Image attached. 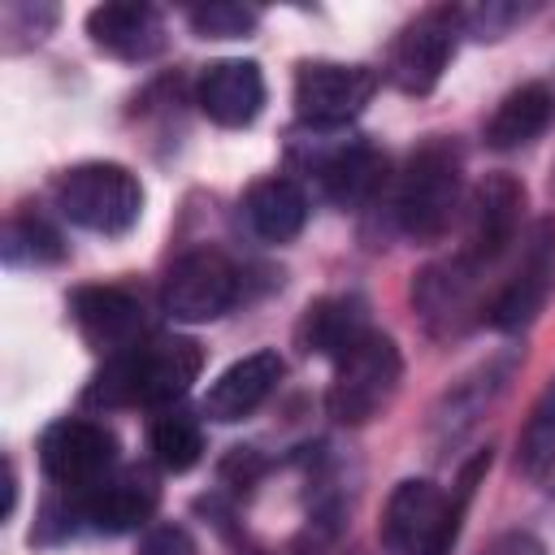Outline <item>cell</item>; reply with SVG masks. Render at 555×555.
<instances>
[{"label":"cell","mask_w":555,"mask_h":555,"mask_svg":"<svg viewBox=\"0 0 555 555\" xmlns=\"http://www.w3.org/2000/svg\"><path fill=\"white\" fill-rule=\"evenodd\" d=\"M204 351L182 334H147L134 347L104 360L82 390L87 408H169L199 377Z\"/></svg>","instance_id":"obj_1"},{"label":"cell","mask_w":555,"mask_h":555,"mask_svg":"<svg viewBox=\"0 0 555 555\" xmlns=\"http://www.w3.org/2000/svg\"><path fill=\"white\" fill-rule=\"evenodd\" d=\"M464 199V156L455 139L429 134L412 147L390 186V221L412 243H434L451 230Z\"/></svg>","instance_id":"obj_2"},{"label":"cell","mask_w":555,"mask_h":555,"mask_svg":"<svg viewBox=\"0 0 555 555\" xmlns=\"http://www.w3.org/2000/svg\"><path fill=\"white\" fill-rule=\"evenodd\" d=\"M486 464H490V455H477L464 468L455 494H447L442 486H434L425 477L399 481L390 490L386 516H382L386 555H451L460 520H464V507H468V494H473V481H477V473Z\"/></svg>","instance_id":"obj_3"},{"label":"cell","mask_w":555,"mask_h":555,"mask_svg":"<svg viewBox=\"0 0 555 555\" xmlns=\"http://www.w3.org/2000/svg\"><path fill=\"white\" fill-rule=\"evenodd\" d=\"M52 199L65 221L117 238L134 230L143 212V182L117 160H82L52 182Z\"/></svg>","instance_id":"obj_4"},{"label":"cell","mask_w":555,"mask_h":555,"mask_svg":"<svg viewBox=\"0 0 555 555\" xmlns=\"http://www.w3.org/2000/svg\"><path fill=\"white\" fill-rule=\"evenodd\" d=\"M291 156L317 178L321 195L338 208H369L386 191V152H377L360 134L312 130L308 139L291 143Z\"/></svg>","instance_id":"obj_5"},{"label":"cell","mask_w":555,"mask_h":555,"mask_svg":"<svg viewBox=\"0 0 555 555\" xmlns=\"http://www.w3.org/2000/svg\"><path fill=\"white\" fill-rule=\"evenodd\" d=\"M399 377H403V356H399L395 338L369 330L334 360V382H330L325 408L338 425H364L395 399Z\"/></svg>","instance_id":"obj_6"},{"label":"cell","mask_w":555,"mask_h":555,"mask_svg":"<svg viewBox=\"0 0 555 555\" xmlns=\"http://www.w3.org/2000/svg\"><path fill=\"white\" fill-rule=\"evenodd\" d=\"M464 35V9L455 4H438V9H425L416 13L399 39L390 43V61H386V74L399 91L408 95H425L438 87L447 61L455 56V43Z\"/></svg>","instance_id":"obj_7"},{"label":"cell","mask_w":555,"mask_h":555,"mask_svg":"<svg viewBox=\"0 0 555 555\" xmlns=\"http://www.w3.org/2000/svg\"><path fill=\"white\" fill-rule=\"evenodd\" d=\"M238 286H243V278L225 251L191 247L169 264L165 282H160V308L186 325L212 321L238 299Z\"/></svg>","instance_id":"obj_8"},{"label":"cell","mask_w":555,"mask_h":555,"mask_svg":"<svg viewBox=\"0 0 555 555\" xmlns=\"http://www.w3.org/2000/svg\"><path fill=\"white\" fill-rule=\"evenodd\" d=\"M377 74L347 61H304L295 69V113L312 130H343L373 100Z\"/></svg>","instance_id":"obj_9"},{"label":"cell","mask_w":555,"mask_h":555,"mask_svg":"<svg viewBox=\"0 0 555 555\" xmlns=\"http://www.w3.org/2000/svg\"><path fill=\"white\" fill-rule=\"evenodd\" d=\"M555 291V217H538L520 243V260L512 278L499 286V295L486 308V321L494 330H525Z\"/></svg>","instance_id":"obj_10"},{"label":"cell","mask_w":555,"mask_h":555,"mask_svg":"<svg viewBox=\"0 0 555 555\" xmlns=\"http://www.w3.org/2000/svg\"><path fill=\"white\" fill-rule=\"evenodd\" d=\"M39 464L43 473L65 490H87L104 481L117 464V438L108 425L87 416H61L39 438Z\"/></svg>","instance_id":"obj_11"},{"label":"cell","mask_w":555,"mask_h":555,"mask_svg":"<svg viewBox=\"0 0 555 555\" xmlns=\"http://www.w3.org/2000/svg\"><path fill=\"white\" fill-rule=\"evenodd\" d=\"M520 217H525V186L512 173H490L477 182L473 199H468V225H464V247L460 256L490 273L503 251L516 243L520 234Z\"/></svg>","instance_id":"obj_12"},{"label":"cell","mask_w":555,"mask_h":555,"mask_svg":"<svg viewBox=\"0 0 555 555\" xmlns=\"http://www.w3.org/2000/svg\"><path fill=\"white\" fill-rule=\"evenodd\" d=\"M481 269H473L460 251L425 264L412 282V308L421 312V325L434 338H455L477 321V291H481Z\"/></svg>","instance_id":"obj_13"},{"label":"cell","mask_w":555,"mask_h":555,"mask_svg":"<svg viewBox=\"0 0 555 555\" xmlns=\"http://www.w3.org/2000/svg\"><path fill=\"white\" fill-rule=\"evenodd\" d=\"M69 317H74L78 334L95 351H104V360L152 334L143 299L126 286H78L69 295Z\"/></svg>","instance_id":"obj_14"},{"label":"cell","mask_w":555,"mask_h":555,"mask_svg":"<svg viewBox=\"0 0 555 555\" xmlns=\"http://www.w3.org/2000/svg\"><path fill=\"white\" fill-rule=\"evenodd\" d=\"M74 494V516L87 520L95 533H130L143 529L156 512V481L143 468H121L108 473L104 481L87 486V490H69Z\"/></svg>","instance_id":"obj_15"},{"label":"cell","mask_w":555,"mask_h":555,"mask_svg":"<svg viewBox=\"0 0 555 555\" xmlns=\"http://www.w3.org/2000/svg\"><path fill=\"white\" fill-rule=\"evenodd\" d=\"M195 104L208 121L238 130L251 126L264 108V74L256 61H212L195 82Z\"/></svg>","instance_id":"obj_16"},{"label":"cell","mask_w":555,"mask_h":555,"mask_svg":"<svg viewBox=\"0 0 555 555\" xmlns=\"http://www.w3.org/2000/svg\"><path fill=\"white\" fill-rule=\"evenodd\" d=\"M512 364H516V351L494 356V360H486L481 369H473L468 377H460V382L442 395V403L429 412V438H434L438 451L455 447V442L477 425V416L486 412V403H490V399L503 390V382L512 377Z\"/></svg>","instance_id":"obj_17"},{"label":"cell","mask_w":555,"mask_h":555,"mask_svg":"<svg viewBox=\"0 0 555 555\" xmlns=\"http://www.w3.org/2000/svg\"><path fill=\"white\" fill-rule=\"evenodd\" d=\"M282 377V356L273 347H260L243 360H234L204 395V416L208 421H221V425H234L243 416H251L278 386Z\"/></svg>","instance_id":"obj_18"},{"label":"cell","mask_w":555,"mask_h":555,"mask_svg":"<svg viewBox=\"0 0 555 555\" xmlns=\"http://www.w3.org/2000/svg\"><path fill=\"white\" fill-rule=\"evenodd\" d=\"M87 35L117 61H152L165 48V17L152 4H95L87 13Z\"/></svg>","instance_id":"obj_19"},{"label":"cell","mask_w":555,"mask_h":555,"mask_svg":"<svg viewBox=\"0 0 555 555\" xmlns=\"http://www.w3.org/2000/svg\"><path fill=\"white\" fill-rule=\"evenodd\" d=\"M243 217H247V230L260 243H291L308 221V195L295 178L273 173V178H260V182L247 186Z\"/></svg>","instance_id":"obj_20"},{"label":"cell","mask_w":555,"mask_h":555,"mask_svg":"<svg viewBox=\"0 0 555 555\" xmlns=\"http://www.w3.org/2000/svg\"><path fill=\"white\" fill-rule=\"evenodd\" d=\"M555 117V91L546 82H520L516 91H507L490 121H486V143L494 152H516V147H529Z\"/></svg>","instance_id":"obj_21"},{"label":"cell","mask_w":555,"mask_h":555,"mask_svg":"<svg viewBox=\"0 0 555 555\" xmlns=\"http://www.w3.org/2000/svg\"><path fill=\"white\" fill-rule=\"evenodd\" d=\"M369 334V312L360 295H330L308 304L304 321H299V347L312 356H330L338 360L356 338Z\"/></svg>","instance_id":"obj_22"},{"label":"cell","mask_w":555,"mask_h":555,"mask_svg":"<svg viewBox=\"0 0 555 555\" xmlns=\"http://www.w3.org/2000/svg\"><path fill=\"white\" fill-rule=\"evenodd\" d=\"M0 256L9 269H35V264L65 260V243H61V230L43 212H13L4 221Z\"/></svg>","instance_id":"obj_23"},{"label":"cell","mask_w":555,"mask_h":555,"mask_svg":"<svg viewBox=\"0 0 555 555\" xmlns=\"http://www.w3.org/2000/svg\"><path fill=\"white\" fill-rule=\"evenodd\" d=\"M152 455H156V464L169 468V473H186L191 464H199V455H204L199 416L186 412L182 403L160 408L156 421H152Z\"/></svg>","instance_id":"obj_24"},{"label":"cell","mask_w":555,"mask_h":555,"mask_svg":"<svg viewBox=\"0 0 555 555\" xmlns=\"http://www.w3.org/2000/svg\"><path fill=\"white\" fill-rule=\"evenodd\" d=\"M516 468L529 473V477H542L546 468H555V373L542 386V395H538V403H533V412L520 429Z\"/></svg>","instance_id":"obj_25"},{"label":"cell","mask_w":555,"mask_h":555,"mask_svg":"<svg viewBox=\"0 0 555 555\" xmlns=\"http://www.w3.org/2000/svg\"><path fill=\"white\" fill-rule=\"evenodd\" d=\"M56 22L52 4H0V35H4V52H22L30 43H39Z\"/></svg>","instance_id":"obj_26"},{"label":"cell","mask_w":555,"mask_h":555,"mask_svg":"<svg viewBox=\"0 0 555 555\" xmlns=\"http://www.w3.org/2000/svg\"><path fill=\"white\" fill-rule=\"evenodd\" d=\"M186 22L195 26V35L204 39H238L247 35L260 13L247 9V4H225V0H212V4H199V9H186Z\"/></svg>","instance_id":"obj_27"},{"label":"cell","mask_w":555,"mask_h":555,"mask_svg":"<svg viewBox=\"0 0 555 555\" xmlns=\"http://www.w3.org/2000/svg\"><path fill=\"white\" fill-rule=\"evenodd\" d=\"M533 13V4H481V9H464V35L473 39H499L507 35L516 22H525Z\"/></svg>","instance_id":"obj_28"},{"label":"cell","mask_w":555,"mask_h":555,"mask_svg":"<svg viewBox=\"0 0 555 555\" xmlns=\"http://www.w3.org/2000/svg\"><path fill=\"white\" fill-rule=\"evenodd\" d=\"M139 555H195V542L182 525H156L143 533Z\"/></svg>","instance_id":"obj_29"},{"label":"cell","mask_w":555,"mask_h":555,"mask_svg":"<svg viewBox=\"0 0 555 555\" xmlns=\"http://www.w3.org/2000/svg\"><path fill=\"white\" fill-rule=\"evenodd\" d=\"M256 477H260V460H256V455H251L247 447H234V455H230V460L221 464V481H230L234 490H238V486L247 490V486H251Z\"/></svg>","instance_id":"obj_30"},{"label":"cell","mask_w":555,"mask_h":555,"mask_svg":"<svg viewBox=\"0 0 555 555\" xmlns=\"http://www.w3.org/2000/svg\"><path fill=\"white\" fill-rule=\"evenodd\" d=\"M481 555H546V546L533 538V533H525V529H512V533H499Z\"/></svg>","instance_id":"obj_31"}]
</instances>
